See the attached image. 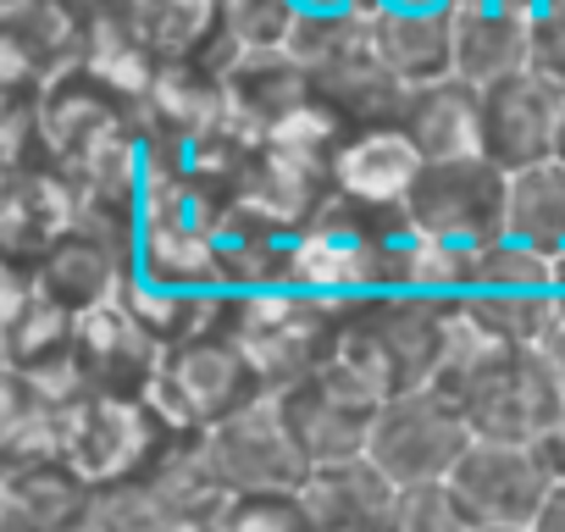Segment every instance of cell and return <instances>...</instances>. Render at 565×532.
I'll use <instances>...</instances> for the list:
<instances>
[{
	"instance_id": "cell-1",
	"label": "cell",
	"mask_w": 565,
	"mask_h": 532,
	"mask_svg": "<svg viewBox=\"0 0 565 532\" xmlns=\"http://www.w3.org/2000/svg\"><path fill=\"white\" fill-rule=\"evenodd\" d=\"M433 389L460 405L477 444H543L565 427V377L548 366V355L499 350L477 328H466L460 311Z\"/></svg>"
},
{
	"instance_id": "cell-2",
	"label": "cell",
	"mask_w": 565,
	"mask_h": 532,
	"mask_svg": "<svg viewBox=\"0 0 565 532\" xmlns=\"http://www.w3.org/2000/svg\"><path fill=\"white\" fill-rule=\"evenodd\" d=\"M455 333V300L433 295H361L344 306L339 361L383 405L438 383Z\"/></svg>"
},
{
	"instance_id": "cell-3",
	"label": "cell",
	"mask_w": 565,
	"mask_h": 532,
	"mask_svg": "<svg viewBox=\"0 0 565 532\" xmlns=\"http://www.w3.org/2000/svg\"><path fill=\"white\" fill-rule=\"evenodd\" d=\"M344 139L350 134L311 100L300 117H289L277 134L260 139V156L238 189V211L282 233H306L311 222H322V211L339 200L333 167Z\"/></svg>"
},
{
	"instance_id": "cell-4",
	"label": "cell",
	"mask_w": 565,
	"mask_h": 532,
	"mask_svg": "<svg viewBox=\"0 0 565 532\" xmlns=\"http://www.w3.org/2000/svg\"><path fill=\"white\" fill-rule=\"evenodd\" d=\"M233 339L255 361L271 394L295 389L339 361L344 339V300L311 295V289H266V295H238Z\"/></svg>"
},
{
	"instance_id": "cell-5",
	"label": "cell",
	"mask_w": 565,
	"mask_h": 532,
	"mask_svg": "<svg viewBox=\"0 0 565 532\" xmlns=\"http://www.w3.org/2000/svg\"><path fill=\"white\" fill-rule=\"evenodd\" d=\"M260 400H271V389H266V377L255 372V361L244 355V344L233 333L200 339V344H183V350H167L161 377L150 389L156 416L172 433H194V438L216 433L222 422L244 416Z\"/></svg>"
},
{
	"instance_id": "cell-6",
	"label": "cell",
	"mask_w": 565,
	"mask_h": 532,
	"mask_svg": "<svg viewBox=\"0 0 565 532\" xmlns=\"http://www.w3.org/2000/svg\"><path fill=\"white\" fill-rule=\"evenodd\" d=\"M172 427L156 416L150 400H111V394H73L62 411V460L95 488H139L156 455L167 449Z\"/></svg>"
},
{
	"instance_id": "cell-7",
	"label": "cell",
	"mask_w": 565,
	"mask_h": 532,
	"mask_svg": "<svg viewBox=\"0 0 565 532\" xmlns=\"http://www.w3.org/2000/svg\"><path fill=\"white\" fill-rule=\"evenodd\" d=\"M405 222L422 238L488 249L510 233V172H499L488 156L427 161L405 200Z\"/></svg>"
},
{
	"instance_id": "cell-8",
	"label": "cell",
	"mask_w": 565,
	"mask_h": 532,
	"mask_svg": "<svg viewBox=\"0 0 565 532\" xmlns=\"http://www.w3.org/2000/svg\"><path fill=\"white\" fill-rule=\"evenodd\" d=\"M471 444L477 433L460 416V405L444 400L438 389H422L383 405L366 455L394 477V488H422V482H449Z\"/></svg>"
},
{
	"instance_id": "cell-9",
	"label": "cell",
	"mask_w": 565,
	"mask_h": 532,
	"mask_svg": "<svg viewBox=\"0 0 565 532\" xmlns=\"http://www.w3.org/2000/svg\"><path fill=\"white\" fill-rule=\"evenodd\" d=\"M89 12L73 0H0V95H45L84 67Z\"/></svg>"
},
{
	"instance_id": "cell-10",
	"label": "cell",
	"mask_w": 565,
	"mask_h": 532,
	"mask_svg": "<svg viewBox=\"0 0 565 532\" xmlns=\"http://www.w3.org/2000/svg\"><path fill=\"white\" fill-rule=\"evenodd\" d=\"M282 405V422H289L306 466H339V460H361L372 449V427L383 416V400L355 383L344 366H328L295 389H282L277 394Z\"/></svg>"
},
{
	"instance_id": "cell-11",
	"label": "cell",
	"mask_w": 565,
	"mask_h": 532,
	"mask_svg": "<svg viewBox=\"0 0 565 532\" xmlns=\"http://www.w3.org/2000/svg\"><path fill=\"white\" fill-rule=\"evenodd\" d=\"M471 526H515L532 532L537 510L554 493V471L537 444H471L449 477Z\"/></svg>"
},
{
	"instance_id": "cell-12",
	"label": "cell",
	"mask_w": 565,
	"mask_h": 532,
	"mask_svg": "<svg viewBox=\"0 0 565 532\" xmlns=\"http://www.w3.org/2000/svg\"><path fill=\"white\" fill-rule=\"evenodd\" d=\"M205 449H211L227 493H300L311 477L289 422H282L277 394L249 405L244 416L222 422L216 433H205Z\"/></svg>"
},
{
	"instance_id": "cell-13",
	"label": "cell",
	"mask_w": 565,
	"mask_h": 532,
	"mask_svg": "<svg viewBox=\"0 0 565 532\" xmlns=\"http://www.w3.org/2000/svg\"><path fill=\"white\" fill-rule=\"evenodd\" d=\"M167 350L134 322L122 300L78 317V344H73V377L84 394H111V400H150L161 377Z\"/></svg>"
},
{
	"instance_id": "cell-14",
	"label": "cell",
	"mask_w": 565,
	"mask_h": 532,
	"mask_svg": "<svg viewBox=\"0 0 565 532\" xmlns=\"http://www.w3.org/2000/svg\"><path fill=\"white\" fill-rule=\"evenodd\" d=\"M78 216H84V189L56 167L0 178V266L40 273V260L78 227Z\"/></svg>"
},
{
	"instance_id": "cell-15",
	"label": "cell",
	"mask_w": 565,
	"mask_h": 532,
	"mask_svg": "<svg viewBox=\"0 0 565 532\" xmlns=\"http://www.w3.org/2000/svg\"><path fill=\"white\" fill-rule=\"evenodd\" d=\"M559 111H565V100L548 84H537L532 73H515L504 84H488L482 89V156L499 172H510V178L554 161Z\"/></svg>"
},
{
	"instance_id": "cell-16",
	"label": "cell",
	"mask_w": 565,
	"mask_h": 532,
	"mask_svg": "<svg viewBox=\"0 0 565 532\" xmlns=\"http://www.w3.org/2000/svg\"><path fill=\"white\" fill-rule=\"evenodd\" d=\"M73 344H78V317L45 300L40 289L29 295H0V372H23L67 400L84 394L73 377Z\"/></svg>"
},
{
	"instance_id": "cell-17",
	"label": "cell",
	"mask_w": 565,
	"mask_h": 532,
	"mask_svg": "<svg viewBox=\"0 0 565 532\" xmlns=\"http://www.w3.org/2000/svg\"><path fill=\"white\" fill-rule=\"evenodd\" d=\"M95 488L67 460L0 471V532H89Z\"/></svg>"
},
{
	"instance_id": "cell-18",
	"label": "cell",
	"mask_w": 565,
	"mask_h": 532,
	"mask_svg": "<svg viewBox=\"0 0 565 532\" xmlns=\"http://www.w3.org/2000/svg\"><path fill=\"white\" fill-rule=\"evenodd\" d=\"M128 278H134V260L117 244H106L95 227H84V222L40 260V295L56 300L73 317H89V311L122 300Z\"/></svg>"
},
{
	"instance_id": "cell-19",
	"label": "cell",
	"mask_w": 565,
	"mask_h": 532,
	"mask_svg": "<svg viewBox=\"0 0 565 532\" xmlns=\"http://www.w3.org/2000/svg\"><path fill=\"white\" fill-rule=\"evenodd\" d=\"M422 150L399 134V128H372V134H350L333 167L339 200L366 205V211H405L416 178H422Z\"/></svg>"
},
{
	"instance_id": "cell-20",
	"label": "cell",
	"mask_w": 565,
	"mask_h": 532,
	"mask_svg": "<svg viewBox=\"0 0 565 532\" xmlns=\"http://www.w3.org/2000/svg\"><path fill=\"white\" fill-rule=\"evenodd\" d=\"M317 532H388V515H394V477L361 455V460H339V466H317L300 488Z\"/></svg>"
},
{
	"instance_id": "cell-21",
	"label": "cell",
	"mask_w": 565,
	"mask_h": 532,
	"mask_svg": "<svg viewBox=\"0 0 565 532\" xmlns=\"http://www.w3.org/2000/svg\"><path fill=\"white\" fill-rule=\"evenodd\" d=\"M372 56L405 89H427V84L455 78V12L377 7L372 12Z\"/></svg>"
},
{
	"instance_id": "cell-22",
	"label": "cell",
	"mask_w": 565,
	"mask_h": 532,
	"mask_svg": "<svg viewBox=\"0 0 565 532\" xmlns=\"http://www.w3.org/2000/svg\"><path fill=\"white\" fill-rule=\"evenodd\" d=\"M311 100H317L344 134H372V128H399L411 89H405V84L372 56V45H366V51H355V56H344V62L311 73Z\"/></svg>"
},
{
	"instance_id": "cell-23",
	"label": "cell",
	"mask_w": 565,
	"mask_h": 532,
	"mask_svg": "<svg viewBox=\"0 0 565 532\" xmlns=\"http://www.w3.org/2000/svg\"><path fill=\"white\" fill-rule=\"evenodd\" d=\"M532 62V18L499 0H477V7L455 12V78L488 89Z\"/></svg>"
},
{
	"instance_id": "cell-24",
	"label": "cell",
	"mask_w": 565,
	"mask_h": 532,
	"mask_svg": "<svg viewBox=\"0 0 565 532\" xmlns=\"http://www.w3.org/2000/svg\"><path fill=\"white\" fill-rule=\"evenodd\" d=\"M122 306L161 350L222 339V333H233V317H238V295H227V289H161L145 278H128Z\"/></svg>"
},
{
	"instance_id": "cell-25",
	"label": "cell",
	"mask_w": 565,
	"mask_h": 532,
	"mask_svg": "<svg viewBox=\"0 0 565 532\" xmlns=\"http://www.w3.org/2000/svg\"><path fill=\"white\" fill-rule=\"evenodd\" d=\"M139 488H145L183 532H205V526L216 521V510L233 499L227 482H222V471H216V460H211V449H205V438H194V433H172Z\"/></svg>"
},
{
	"instance_id": "cell-26",
	"label": "cell",
	"mask_w": 565,
	"mask_h": 532,
	"mask_svg": "<svg viewBox=\"0 0 565 532\" xmlns=\"http://www.w3.org/2000/svg\"><path fill=\"white\" fill-rule=\"evenodd\" d=\"M399 134L422 150V161H466L482 156V89L466 78H444L411 89Z\"/></svg>"
},
{
	"instance_id": "cell-27",
	"label": "cell",
	"mask_w": 565,
	"mask_h": 532,
	"mask_svg": "<svg viewBox=\"0 0 565 532\" xmlns=\"http://www.w3.org/2000/svg\"><path fill=\"white\" fill-rule=\"evenodd\" d=\"M222 117H227V84L205 62H172V67H161V78L139 100V128L156 134V139H172L183 150L200 134H211Z\"/></svg>"
},
{
	"instance_id": "cell-28",
	"label": "cell",
	"mask_w": 565,
	"mask_h": 532,
	"mask_svg": "<svg viewBox=\"0 0 565 532\" xmlns=\"http://www.w3.org/2000/svg\"><path fill=\"white\" fill-rule=\"evenodd\" d=\"M227 111L255 128L260 139L277 134L289 117H300L311 106V73L289 56V51H260L227 67Z\"/></svg>"
},
{
	"instance_id": "cell-29",
	"label": "cell",
	"mask_w": 565,
	"mask_h": 532,
	"mask_svg": "<svg viewBox=\"0 0 565 532\" xmlns=\"http://www.w3.org/2000/svg\"><path fill=\"white\" fill-rule=\"evenodd\" d=\"M62 389L23 372H0V471L62 460Z\"/></svg>"
},
{
	"instance_id": "cell-30",
	"label": "cell",
	"mask_w": 565,
	"mask_h": 532,
	"mask_svg": "<svg viewBox=\"0 0 565 532\" xmlns=\"http://www.w3.org/2000/svg\"><path fill=\"white\" fill-rule=\"evenodd\" d=\"M295 238L271 222H255L244 211L227 216L216 233V273L227 295H266V289H289L295 284Z\"/></svg>"
},
{
	"instance_id": "cell-31",
	"label": "cell",
	"mask_w": 565,
	"mask_h": 532,
	"mask_svg": "<svg viewBox=\"0 0 565 532\" xmlns=\"http://www.w3.org/2000/svg\"><path fill=\"white\" fill-rule=\"evenodd\" d=\"M139 40L156 51L161 67L205 62L222 34V0H117Z\"/></svg>"
},
{
	"instance_id": "cell-32",
	"label": "cell",
	"mask_w": 565,
	"mask_h": 532,
	"mask_svg": "<svg viewBox=\"0 0 565 532\" xmlns=\"http://www.w3.org/2000/svg\"><path fill=\"white\" fill-rule=\"evenodd\" d=\"M84 73H95L106 89H117V95H128V100H145L150 84L161 78V62H156V51L139 40V29L122 18V7H106V12L89 18Z\"/></svg>"
},
{
	"instance_id": "cell-33",
	"label": "cell",
	"mask_w": 565,
	"mask_h": 532,
	"mask_svg": "<svg viewBox=\"0 0 565 532\" xmlns=\"http://www.w3.org/2000/svg\"><path fill=\"white\" fill-rule=\"evenodd\" d=\"M460 322L477 328L488 344L499 350H537L554 317V295L543 289H471L466 300H455Z\"/></svg>"
},
{
	"instance_id": "cell-34",
	"label": "cell",
	"mask_w": 565,
	"mask_h": 532,
	"mask_svg": "<svg viewBox=\"0 0 565 532\" xmlns=\"http://www.w3.org/2000/svg\"><path fill=\"white\" fill-rule=\"evenodd\" d=\"M295 29H300V0H222V34H216L205 67L227 78V67L244 56L289 51Z\"/></svg>"
},
{
	"instance_id": "cell-35",
	"label": "cell",
	"mask_w": 565,
	"mask_h": 532,
	"mask_svg": "<svg viewBox=\"0 0 565 532\" xmlns=\"http://www.w3.org/2000/svg\"><path fill=\"white\" fill-rule=\"evenodd\" d=\"M510 238L543 249L548 260L565 255V161L510 178Z\"/></svg>"
},
{
	"instance_id": "cell-36",
	"label": "cell",
	"mask_w": 565,
	"mask_h": 532,
	"mask_svg": "<svg viewBox=\"0 0 565 532\" xmlns=\"http://www.w3.org/2000/svg\"><path fill=\"white\" fill-rule=\"evenodd\" d=\"M372 45V12H300V29L289 40V56L306 73H322L355 51Z\"/></svg>"
},
{
	"instance_id": "cell-37",
	"label": "cell",
	"mask_w": 565,
	"mask_h": 532,
	"mask_svg": "<svg viewBox=\"0 0 565 532\" xmlns=\"http://www.w3.org/2000/svg\"><path fill=\"white\" fill-rule=\"evenodd\" d=\"M40 100L45 95H0V178H23V172L51 167Z\"/></svg>"
},
{
	"instance_id": "cell-38",
	"label": "cell",
	"mask_w": 565,
	"mask_h": 532,
	"mask_svg": "<svg viewBox=\"0 0 565 532\" xmlns=\"http://www.w3.org/2000/svg\"><path fill=\"white\" fill-rule=\"evenodd\" d=\"M205 532H317L300 493H233Z\"/></svg>"
},
{
	"instance_id": "cell-39",
	"label": "cell",
	"mask_w": 565,
	"mask_h": 532,
	"mask_svg": "<svg viewBox=\"0 0 565 532\" xmlns=\"http://www.w3.org/2000/svg\"><path fill=\"white\" fill-rule=\"evenodd\" d=\"M477 289H543V295H554V260L504 233L477 255Z\"/></svg>"
},
{
	"instance_id": "cell-40",
	"label": "cell",
	"mask_w": 565,
	"mask_h": 532,
	"mask_svg": "<svg viewBox=\"0 0 565 532\" xmlns=\"http://www.w3.org/2000/svg\"><path fill=\"white\" fill-rule=\"evenodd\" d=\"M388 532H471V521L449 482H422V488H399Z\"/></svg>"
},
{
	"instance_id": "cell-41",
	"label": "cell",
	"mask_w": 565,
	"mask_h": 532,
	"mask_svg": "<svg viewBox=\"0 0 565 532\" xmlns=\"http://www.w3.org/2000/svg\"><path fill=\"white\" fill-rule=\"evenodd\" d=\"M89 532H183L145 488H106L95 499Z\"/></svg>"
},
{
	"instance_id": "cell-42",
	"label": "cell",
	"mask_w": 565,
	"mask_h": 532,
	"mask_svg": "<svg viewBox=\"0 0 565 532\" xmlns=\"http://www.w3.org/2000/svg\"><path fill=\"white\" fill-rule=\"evenodd\" d=\"M526 73L565 100V0L532 12V62H526Z\"/></svg>"
},
{
	"instance_id": "cell-43",
	"label": "cell",
	"mask_w": 565,
	"mask_h": 532,
	"mask_svg": "<svg viewBox=\"0 0 565 532\" xmlns=\"http://www.w3.org/2000/svg\"><path fill=\"white\" fill-rule=\"evenodd\" d=\"M543 355H548V366L565 377V295H554V317H548V333H543V344H537Z\"/></svg>"
},
{
	"instance_id": "cell-44",
	"label": "cell",
	"mask_w": 565,
	"mask_h": 532,
	"mask_svg": "<svg viewBox=\"0 0 565 532\" xmlns=\"http://www.w3.org/2000/svg\"><path fill=\"white\" fill-rule=\"evenodd\" d=\"M532 532H565V482H554V493H548V504L537 510Z\"/></svg>"
},
{
	"instance_id": "cell-45",
	"label": "cell",
	"mask_w": 565,
	"mask_h": 532,
	"mask_svg": "<svg viewBox=\"0 0 565 532\" xmlns=\"http://www.w3.org/2000/svg\"><path fill=\"white\" fill-rule=\"evenodd\" d=\"M300 12H377V0H300Z\"/></svg>"
},
{
	"instance_id": "cell-46",
	"label": "cell",
	"mask_w": 565,
	"mask_h": 532,
	"mask_svg": "<svg viewBox=\"0 0 565 532\" xmlns=\"http://www.w3.org/2000/svg\"><path fill=\"white\" fill-rule=\"evenodd\" d=\"M499 7H515V12H526V18H532V12H543V7H554V0H499Z\"/></svg>"
},
{
	"instance_id": "cell-47",
	"label": "cell",
	"mask_w": 565,
	"mask_h": 532,
	"mask_svg": "<svg viewBox=\"0 0 565 532\" xmlns=\"http://www.w3.org/2000/svg\"><path fill=\"white\" fill-rule=\"evenodd\" d=\"M73 7H78V12H89V18H95V12H106V7H117V0H73Z\"/></svg>"
},
{
	"instance_id": "cell-48",
	"label": "cell",
	"mask_w": 565,
	"mask_h": 532,
	"mask_svg": "<svg viewBox=\"0 0 565 532\" xmlns=\"http://www.w3.org/2000/svg\"><path fill=\"white\" fill-rule=\"evenodd\" d=\"M554 295H565V255L554 260Z\"/></svg>"
},
{
	"instance_id": "cell-49",
	"label": "cell",
	"mask_w": 565,
	"mask_h": 532,
	"mask_svg": "<svg viewBox=\"0 0 565 532\" xmlns=\"http://www.w3.org/2000/svg\"><path fill=\"white\" fill-rule=\"evenodd\" d=\"M554 161H565V111H559V139H554Z\"/></svg>"
},
{
	"instance_id": "cell-50",
	"label": "cell",
	"mask_w": 565,
	"mask_h": 532,
	"mask_svg": "<svg viewBox=\"0 0 565 532\" xmlns=\"http://www.w3.org/2000/svg\"><path fill=\"white\" fill-rule=\"evenodd\" d=\"M471 532H515V526H471Z\"/></svg>"
}]
</instances>
